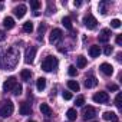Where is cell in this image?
Instances as JSON below:
<instances>
[{
    "label": "cell",
    "mask_w": 122,
    "mask_h": 122,
    "mask_svg": "<svg viewBox=\"0 0 122 122\" xmlns=\"http://www.w3.org/2000/svg\"><path fill=\"white\" fill-rule=\"evenodd\" d=\"M0 9H2V5H0Z\"/></svg>",
    "instance_id": "41"
},
{
    "label": "cell",
    "mask_w": 122,
    "mask_h": 122,
    "mask_svg": "<svg viewBox=\"0 0 122 122\" xmlns=\"http://www.w3.org/2000/svg\"><path fill=\"white\" fill-rule=\"evenodd\" d=\"M75 103H76V106H83V103H85V98H83V96H78L76 101H75Z\"/></svg>",
    "instance_id": "32"
},
{
    "label": "cell",
    "mask_w": 122,
    "mask_h": 122,
    "mask_svg": "<svg viewBox=\"0 0 122 122\" xmlns=\"http://www.w3.org/2000/svg\"><path fill=\"white\" fill-rule=\"evenodd\" d=\"M99 69H101V72L103 73V75H106V76H111L112 73H113V66L111 65V63H102L101 66H99Z\"/></svg>",
    "instance_id": "12"
},
{
    "label": "cell",
    "mask_w": 122,
    "mask_h": 122,
    "mask_svg": "<svg viewBox=\"0 0 122 122\" xmlns=\"http://www.w3.org/2000/svg\"><path fill=\"white\" fill-rule=\"evenodd\" d=\"M92 99H93L96 103H108V102H109V95H108L106 92H98V93L93 95Z\"/></svg>",
    "instance_id": "7"
},
{
    "label": "cell",
    "mask_w": 122,
    "mask_h": 122,
    "mask_svg": "<svg viewBox=\"0 0 122 122\" xmlns=\"http://www.w3.org/2000/svg\"><path fill=\"white\" fill-rule=\"evenodd\" d=\"M116 45H119V46L122 45V35H118L116 36Z\"/></svg>",
    "instance_id": "36"
},
{
    "label": "cell",
    "mask_w": 122,
    "mask_h": 122,
    "mask_svg": "<svg viewBox=\"0 0 122 122\" xmlns=\"http://www.w3.org/2000/svg\"><path fill=\"white\" fill-rule=\"evenodd\" d=\"M95 115H96V109L93 106H85L82 111L83 119H92V118H95Z\"/></svg>",
    "instance_id": "9"
},
{
    "label": "cell",
    "mask_w": 122,
    "mask_h": 122,
    "mask_svg": "<svg viewBox=\"0 0 122 122\" xmlns=\"http://www.w3.org/2000/svg\"><path fill=\"white\" fill-rule=\"evenodd\" d=\"M116 59L121 60V59H122V53H118V55H116Z\"/></svg>",
    "instance_id": "39"
},
{
    "label": "cell",
    "mask_w": 122,
    "mask_h": 122,
    "mask_svg": "<svg viewBox=\"0 0 122 122\" xmlns=\"http://www.w3.org/2000/svg\"><path fill=\"white\" fill-rule=\"evenodd\" d=\"M89 55H91V57H99V55H101V47H99L98 45L91 46V47H89Z\"/></svg>",
    "instance_id": "16"
},
{
    "label": "cell",
    "mask_w": 122,
    "mask_h": 122,
    "mask_svg": "<svg viewBox=\"0 0 122 122\" xmlns=\"http://www.w3.org/2000/svg\"><path fill=\"white\" fill-rule=\"evenodd\" d=\"M68 88L71 91H73V92H78L81 89V86H79V83L76 81H68Z\"/></svg>",
    "instance_id": "21"
},
{
    "label": "cell",
    "mask_w": 122,
    "mask_h": 122,
    "mask_svg": "<svg viewBox=\"0 0 122 122\" xmlns=\"http://www.w3.org/2000/svg\"><path fill=\"white\" fill-rule=\"evenodd\" d=\"M68 73H69L71 76H76V73H78V69H76V66L71 65V66L68 68Z\"/></svg>",
    "instance_id": "29"
},
{
    "label": "cell",
    "mask_w": 122,
    "mask_h": 122,
    "mask_svg": "<svg viewBox=\"0 0 122 122\" xmlns=\"http://www.w3.org/2000/svg\"><path fill=\"white\" fill-rule=\"evenodd\" d=\"M19 112H20V115H23V116L30 115V113H32V106H30V103H27V102H22L20 106H19Z\"/></svg>",
    "instance_id": "10"
},
{
    "label": "cell",
    "mask_w": 122,
    "mask_h": 122,
    "mask_svg": "<svg viewBox=\"0 0 122 122\" xmlns=\"http://www.w3.org/2000/svg\"><path fill=\"white\" fill-rule=\"evenodd\" d=\"M57 66H59V62H57V59H56L55 56H47V57L43 60V62H42V65H40V68H42L45 72L56 71Z\"/></svg>",
    "instance_id": "2"
},
{
    "label": "cell",
    "mask_w": 122,
    "mask_h": 122,
    "mask_svg": "<svg viewBox=\"0 0 122 122\" xmlns=\"http://www.w3.org/2000/svg\"><path fill=\"white\" fill-rule=\"evenodd\" d=\"M40 112H42V115L50 116V115H52V108H50L47 103H42V105H40Z\"/></svg>",
    "instance_id": "18"
},
{
    "label": "cell",
    "mask_w": 122,
    "mask_h": 122,
    "mask_svg": "<svg viewBox=\"0 0 122 122\" xmlns=\"http://www.w3.org/2000/svg\"><path fill=\"white\" fill-rule=\"evenodd\" d=\"M98 7H99L101 15H106V13H108V9H106V7H108V3H106V2H101Z\"/></svg>",
    "instance_id": "25"
},
{
    "label": "cell",
    "mask_w": 122,
    "mask_h": 122,
    "mask_svg": "<svg viewBox=\"0 0 122 122\" xmlns=\"http://www.w3.org/2000/svg\"><path fill=\"white\" fill-rule=\"evenodd\" d=\"M62 25L66 27V29H69V30H72V20H71V17H63L62 19Z\"/></svg>",
    "instance_id": "24"
},
{
    "label": "cell",
    "mask_w": 122,
    "mask_h": 122,
    "mask_svg": "<svg viewBox=\"0 0 122 122\" xmlns=\"http://www.w3.org/2000/svg\"><path fill=\"white\" fill-rule=\"evenodd\" d=\"M62 96H63L65 101H71V99H72V93H71V92H63Z\"/></svg>",
    "instance_id": "34"
},
{
    "label": "cell",
    "mask_w": 122,
    "mask_h": 122,
    "mask_svg": "<svg viewBox=\"0 0 122 122\" xmlns=\"http://www.w3.org/2000/svg\"><path fill=\"white\" fill-rule=\"evenodd\" d=\"M5 37H6L5 32H3V30H0V42H2V40H5Z\"/></svg>",
    "instance_id": "38"
},
{
    "label": "cell",
    "mask_w": 122,
    "mask_h": 122,
    "mask_svg": "<svg viewBox=\"0 0 122 122\" xmlns=\"http://www.w3.org/2000/svg\"><path fill=\"white\" fill-rule=\"evenodd\" d=\"M23 30H25L26 33H32V32H33V23H32V22L23 23Z\"/></svg>",
    "instance_id": "26"
},
{
    "label": "cell",
    "mask_w": 122,
    "mask_h": 122,
    "mask_svg": "<svg viewBox=\"0 0 122 122\" xmlns=\"http://www.w3.org/2000/svg\"><path fill=\"white\" fill-rule=\"evenodd\" d=\"M45 88H46V79H45V78H39V79L36 81V89H37L39 92H42Z\"/></svg>",
    "instance_id": "19"
},
{
    "label": "cell",
    "mask_w": 122,
    "mask_h": 122,
    "mask_svg": "<svg viewBox=\"0 0 122 122\" xmlns=\"http://www.w3.org/2000/svg\"><path fill=\"white\" fill-rule=\"evenodd\" d=\"M26 10H27V9H26V6H25V5H19V6H16V7H15V10H13V12H15V16H16V17L22 19V17L26 15Z\"/></svg>",
    "instance_id": "13"
},
{
    "label": "cell",
    "mask_w": 122,
    "mask_h": 122,
    "mask_svg": "<svg viewBox=\"0 0 122 122\" xmlns=\"http://www.w3.org/2000/svg\"><path fill=\"white\" fill-rule=\"evenodd\" d=\"M30 7L35 9V10H37L40 7V2H37V0H30Z\"/></svg>",
    "instance_id": "30"
},
{
    "label": "cell",
    "mask_w": 122,
    "mask_h": 122,
    "mask_svg": "<svg viewBox=\"0 0 122 122\" xmlns=\"http://www.w3.org/2000/svg\"><path fill=\"white\" fill-rule=\"evenodd\" d=\"M17 60H19V52L15 47H9L5 52V56L0 57V63L5 68V71H12L17 65Z\"/></svg>",
    "instance_id": "1"
},
{
    "label": "cell",
    "mask_w": 122,
    "mask_h": 122,
    "mask_svg": "<svg viewBox=\"0 0 122 122\" xmlns=\"http://www.w3.org/2000/svg\"><path fill=\"white\" fill-rule=\"evenodd\" d=\"M121 96H122V93H121V92H118V95H116V98H115V105H116V108H118V109H122Z\"/></svg>",
    "instance_id": "28"
},
{
    "label": "cell",
    "mask_w": 122,
    "mask_h": 122,
    "mask_svg": "<svg viewBox=\"0 0 122 122\" xmlns=\"http://www.w3.org/2000/svg\"><path fill=\"white\" fill-rule=\"evenodd\" d=\"M36 52H37L36 46L27 47V50H26V53H25V62H26V63H32V62H33L35 57H36Z\"/></svg>",
    "instance_id": "5"
},
{
    "label": "cell",
    "mask_w": 122,
    "mask_h": 122,
    "mask_svg": "<svg viewBox=\"0 0 122 122\" xmlns=\"http://www.w3.org/2000/svg\"><path fill=\"white\" fill-rule=\"evenodd\" d=\"M73 5H75V7H81V6H82V2H79V0H75Z\"/></svg>",
    "instance_id": "37"
},
{
    "label": "cell",
    "mask_w": 122,
    "mask_h": 122,
    "mask_svg": "<svg viewBox=\"0 0 122 122\" xmlns=\"http://www.w3.org/2000/svg\"><path fill=\"white\" fill-rule=\"evenodd\" d=\"M16 85H17L16 78H15V76H10V78H7L6 82L3 83V89H5V92H12Z\"/></svg>",
    "instance_id": "8"
},
{
    "label": "cell",
    "mask_w": 122,
    "mask_h": 122,
    "mask_svg": "<svg viewBox=\"0 0 122 122\" xmlns=\"http://www.w3.org/2000/svg\"><path fill=\"white\" fill-rule=\"evenodd\" d=\"M3 26L9 30V29H13L15 27V19L13 17H5L3 19Z\"/></svg>",
    "instance_id": "17"
},
{
    "label": "cell",
    "mask_w": 122,
    "mask_h": 122,
    "mask_svg": "<svg viewBox=\"0 0 122 122\" xmlns=\"http://www.w3.org/2000/svg\"><path fill=\"white\" fill-rule=\"evenodd\" d=\"M98 85V79L95 78V76H88L86 79H85V86L89 89V88H95Z\"/></svg>",
    "instance_id": "14"
},
{
    "label": "cell",
    "mask_w": 122,
    "mask_h": 122,
    "mask_svg": "<svg viewBox=\"0 0 122 122\" xmlns=\"http://www.w3.org/2000/svg\"><path fill=\"white\" fill-rule=\"evenodd\" d=\"M27 122H35V121H27Z\"/></svg>",
    "instance_id": "40"
},
{
    "label": "cell",
    "mask_w": 122,
    "mask_h": 122,
    "mask_svg": "<svg viewBox=\"0 0 122 122\" xmlns=\"http://www.w3.org/2000/svg\"><path fill=\"white\" fill-rule=\"evenodd\" d=\"M66 116H68V119H69V121H75V119H76V116H78V112H76V109H73V108L68 109V112H66Z\"/></svg>",
    "instance_id": "22"
},
{
    "label": "cell",
    "mask_w": 122,
    "mask_h": 122,
    "mask_svg": "<svg viewBox=\"0 0 122 122\" xmlns=\"http://www.w3.org/2000/svg\"><path fill=\"white\" fill-rule=\"evenodd\" d=\"M111 26H112L113 29H118V27H121V20H119V19H113V20L111 22Z\"/></svg>",
    "instance_id": "31"
},
{
    "label": "cell",
    "mask_w": 122,
    "mask_h": 122,
    "mask_svg": "<svg viewBox=\"0 0 122 122\" xmlns=\"http://www.w3.org/2000/svg\"><path fill=\"white\" fill-rule=\"evenodd\" d=\"M112 52H113V47H112V46H105V49H103V53H105L106 56H109Z\"/></svg>",
    "instance_id": "33"
},
{
    "label": "cell",
    "mask_w": 122,
    "mask_h": 122,
    "mask_svg": "<svg viewBox=\"0 0 122 122\" xmlns=\"http://www.w3.org/2000/svg\"><path fill=\"white\" fill-rule=\"evenodd\" d=\"M83 25H85L88 29H91V30H92V29H95V27H96L98 20H96V19H95L91 13H88V15L83 17Z\"/></svg>",
    "instance_id": "6"
},
{
    "label": "cell",
    "mask_w": 122,
    "mask_h": 122,
    "mask_svg": "<svg viewBox=\"0 0 122 122\" xmlns=\"http://www.w3.org/2000/svg\"><path fill=\"white\" fill-rule=\"evenodd\" d=\"M62 37H63V33H62V30H60V29H53V30L50 32L49 42H50L52 45H56V43H59L60 40H62Z\"/></svg>",
    "instance_id": "4"
},
{
    "label": "cell",
    "mask_w": 122,
    "mask_h": 122,
    "mask_svg": "<svg viewBox=\"0 0 122 122\" xmlns=\"http://www.w3.org/2000/svg\"><path fill=\"white\" fill-rule=\"evenodd\" d=\"M22 91H23V88H22V85H19V83H17V85H16L15 88H13V91H12V92H13V95H16V96H19V95L22 93Z\"/></svg>",
    "instance_id": "27"
},
{
    "label": "cell",
    "mask_w": 122,
    "mask_h": 122,
    "mask_svg": "<svg viewBox=\"0 0 122 122\" xmlns=\"http://www.w3.org/2000/svg\"><path fill=\"white\" fill-rule=\"evenodd\" d=\"M20 76H22V81L29 82V81H30V78H32V72H30L29 69H23V71L20 72Z\"/></svg>",
    "instance_id": "20"
},
{
    "label": "cell",
    "mask_w": 122,
    "mask_h": 122,
    "mask_svg": "<svg viewBox=\"0 0 122 122\" xmlns=\"http://www.w3.org/2000/svg\"><path fill=\"white\" fill-rule=\"evenodd\" d=\"M13 111H15L13 102L12 101H7V102H5V105L2 108H0V116H2V118H9L13 113Z\"/></svg>",
    "instance_id": "3"
},
{
    "label": "cell",
    "mask_w": 122,
    "mask_h": 122,
    "mask_svg": "<svg viewBox=\"0 0 122 122\" xmlns=\"http://www.w3.org/2000/svg\"><path fill=\"white\" fill-rule=\"evenodd\" d=\"M108 89H109V91H118V85H115V83H109V85H108Z\"/></svg>",
    "instance_id": "35"
},
{
    "label": "cell",
    "mask_w": 122,
    "mask_h": 122,
    "mask_svg": "<svg viewBox=\"0 0 122 122\" xmlns=\"http://www.w3.org/2000/svg\"><path fill=\"white\" fill-rule=\"evenodd\" d=\"M76 66L79 68V69H82V68H85L86 66V57L85 56H78V62H76Z\"/></svg>",
    "instance_id": "23"
},
{
    "label": "cell",
    "mask_w": 122,
    "mask_h": 122,
    "mask_svg": "<svg viewBox=\"0 0 122 122\" xmlns=\"http://www.w3.org/2000/svg\"><path fill=\"white\" fill-rule=\"evenodd\" d=\"M98 39H99L101 43H108V40L111 39V30H109V29H103V30H101Z\"/></svg>",
    "instance_id": "11"
},
{
    "label": "cell",
    "mask_w": 122,
    "mask_h": 122,
    "mask_svg": "<svg viewBox=\"0 0 122 122\" xmlns=\"http://www.w3.org/2000/svg\"><path fill=\"white\" fill-rule=\"evenodd\" d=\"M102 118H103L105 121H112V122H116V119H118V115H116L115 112H109V111H106V112H103Z\"/></svg>",
    "instance_id": "15"
}]
</instances>
